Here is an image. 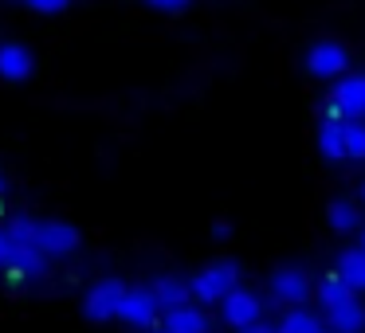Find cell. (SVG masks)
<instances>
[{"label":"cell","instance_id":"cell-9","mask_svg":"<svg viewBox=\"0 0 365 333\" xmlns=\"http://www.w3.org/2000/svg\"><path fill=\"white\" fill-rule=\"evenodd\" d=\"M4 275L12 278V282H24V278H43L48 275V255H40L36 247L28 243H12L9 239V251H4Z\"/></svg>","mask_w":365,"mask_h":333},{"label":"cell","instance_id":"cell-2","mask_svg":"<svg viewBox=\"0 0 365 333\" xmlns=\"http://www.w3.org/2000/svg\"><path fill=\"white\" fill-rule=\"evenodd\" d=\"M189 282H192V298L197 302L220 306V298H228V294L240 286V267L232 259H216V263H208V267H200Z\"/></svg>","mask_w":365,"mask_h":333},{"label":"cell","instance_id":"cell-27","mask_svg":"<svg viewBox=\"0 0 365 333\" xmlns=\"http://www.w3.org/2000/svg\"><path fill=\"white\" fill-rule=\"evenodd\" d=\"M150 333H165V329H161V325H153V329H150Z\"/></svg>","mask_w":365,"mask_h":333},{"label":"cell","instance_id":"cell-14","mask_svg":"<svg viewBox=\"0 0 365 333\" xmlns=\"http://www.w3.org/2000/svg\"><path fill=\"white\" fill-rule=\"evenodd\" d=\"M314 294H318V306H322V314H334V310H341V306H349V302H357L361 294L357 290H349L346 282H341L338 275H322V282L314 286Z\"/></svg>","mask_w":365,"mask_h":333},{"label":"cell","instance_id":"cell-7","mask_svg":"<svg viewBox=\"0 0 365 333\" xmlns=\"http://www.w3.org/2000/svg\"><path fill=\"white\" fill-rule=\"evenodd\" d=\"M307 71L314 75V79H338V75H346L349 67V51L341 48L338 40H318L307 48Z\"/></svg>","mask_w":365,"mask_h":333},{"label":"cell","instance_id":"cell-18","mask_svg":"<svg viewBox=\"0 0 365 333\" xmlns=\"http://www.w3.org/2000/svg\"><path fill=\"white\" fill-rule=\"evenodd\" d=\"M322 325L326 322L310 306H287V314L279 317V333H318Z\"/></svg>","mask_w":365,"mask_h":333},{"label":"cell","instance_id":"cell-17","mask_svg":"<svg viewBox=\"0 0 365 333\" xmlns=\"http://www.w3.org/2000/svg\"><path fill=\"white\" fill-rule=\"evenodd\" d=\"M326 325H330L334 333H365V302H349V306L334 310V314H326Z\"/></svg>","mask_w":365,"mask_h":333},{"label":"cell","instance_id":"cell-11","mask_svg":"<svg viewBox=\"0 0 365 333\" xmlns=\"http://www.w3.org/2000/svg\"><path fill=\"white\" fill-rule=\"evenodd\" d=\"M32 71H36V59L24 43H0V79L24 83Z\"/></svg>","mask_w":365,"mask_h":333},{"label":"cell","instance_id":"cell-8","mask_svg":"<svg viewBox=\"0 0 365 333\" xmlns=\"http://www.w3.org/2000/svg\"><path fill=\"white\" fill-rule=\"evenodd\" d=\"M263 298L255 290H247V286H236V290L228 294V298H220V317L232 325V329H244V325L252 322H263Z\"/></svg>","mask_w":365,"mask_h":333},{"label":"cell","instance_id":"cell-4","mask_svg":"<svg viewBox=\"0 0 365 333\" xmlns=\"http://www.w3.org/2000/svg\"><path fill=\"white\" fill-rule=\"evenodd\" d=\"M122 294H126L122 278H114V275L98 278V282L83 294V317H87V322H110V317H118Z\"/></svg>","mask_w":365,"mask_h":333},{"label":"cell","instance_id":"cell-20","mask_svg":"<svg viewBox=\"0 0 365 333\" xmlns=\"http://www.w3.org/2000/svg\"><path fill=\"white\" fill-rule=\"evenodd\" d=\"M28 9H36V12H63L71 0H24Z\"/></svg>","mask_w":365,"mask_h":333},{"label":"cell","instance_id":"cell-13","mask_svg":"<svg viewBox=\"0 0 365 333\" xmlns=\"http://www.w3.org/2000/svg\"><path fill=\"white\" fill-rule=\"evenodd\" d=\"M334 275H338L349 290L365 294V251L361 247H346V251H338V259H334Z\"/></svg>","mask_w":365,"mask_h":333},{"label":"cell","instance_id":"cell-21","mask_svg":"<svg viewBox=\"0 0 365 333\" xmlns=\"http://www.w3.org/2000/svg\"><path fill=\"white\" fill-rule=\"evenodd\" d=\"M145 4H150V9H158V12H181L189 0H145Z\"/></svg>","mask_w":365,"mask_h":333},{"label":"cell","instance_id":"cell-16","mask_svg":"<svg viewBox=\"0 0 365 333\" xmlns=\"http://www.w3.org/2000/svg\"><path fill=\"white\" fill-rule=\"evenodd\" d=\"M326 220H330V228L338 231V236H354V231H361V208H357L354 200H334V204L326 208Z\"/></svg>","mask_w":365,"mask_h":333},{"label":"cell","instance_id":"cell-24","mask_svg":"<svg viewBox=\"0 0 365 333\" xmlns=\"http://www.w3.org/2000/svg\"><path fill=\"white\" fill-rule=\"evenodd\" d=\"M4 189H9V181H4V173H0V196H4Z\"/></svg>","mask_w":365,"mask_h":333},{"label":"cell","instance_id":"cell-3","mask_svg":"<svg viewBox=\"0 0 365 333\" xmlns=\"http://www.w3.org/2000/svg\"><path fill=\"white\" fill-rule=\"evenodd\" d=\"M326 118H365V75H338L326 98Z\"/></svg>","mask_w":365,"mask_h":333},{"label":"cell","instance_id":"cell-28","mask_svg":"<svg viewBox=\"0 0 365 333\" xmlns=\"http://www.w3.org/2000/svg\"><path fill=\"white\" fill-rule=\"evenodd\" d=\"M318 333H334V329H330V325H322V329H318Z\"/></svg>","mask_w":365,"mask_h":333},{"label":"cell","instance_id":"cell-6","mask_svg":"<svg viewBox=\"0 0 365 333\" xmlns=\"http://www.w3.org/2000/svg\"><path fill=\"white\" fill-rule=\"evenodd\" d=\"M267 294L279 306H302L310 298V275L302 267H275L267 278Z\"/></svg>","mask_w":365,"mask_h":333},{"label":"cell","instance_id":"cell-25","mask_svg":"<svg viewBox=\"0 0 365 333\" xmlns=\"http://www.w3.org/2000/svg\"><path fill=\"white\" fill-rule=\"evenodd\" d=\"M357 200H361V204H365V181H361V189H357Z\"/></svg>","mask_w":365,"mask_h":333},{"label":"cell","instance_id":"cell-15","mask_svg":"<svg viewBox=\"0 0 365 333\" xmlns=\"http://www.w3.org/2000/svg\"><path fill=\"white\" fill-rule=\"evenodd\" d=\"M318 153L326 161H346V137H341V118H322L318 126Z\"/></svg>","mask_w":365,"mask_h":333},{"label":"cell","instance_id":"cell-26","mask_svg":"<svg viewBox=\"0 0 365 333\" xmlns=\"http://www.w3.org/2000/svg\"><path fill=\"white\" fill-rule=\"evenodd\" d=\"M357 236H361V251H365V223H361V231H357Z\"/></svg>","mask_w":365,"mask_h":333},{"label":"cell","instance_id":"cell-10","mask_svg":"<svg viewBox=\"0 0 365 333\" xmlns=\"http://www.w3.org/2000/svg\"><path fill=\"white\" fill-rule=\"evenodd\" d=\"M161 329L165 333H208V314L192 302L173 310H161Z\"/></svg>","mask_w":365,"mask_h":333},{"label":"cell","instance_id":"cell-12","mask_svg":"<svg viewBox=\"0 0 365 333\" xmlns=\"http://www.w3.org/2000/svg\"><path fill=\"white\" fill-rule=\"evenodd\" d=\"M150 290H153V302H158L161 310H173V306L192 302V282H189V278H181V275H161Z\"/></svg>","mask_w":365,"mask_h":333},{"label":"cell","instance_id":"cell-22","mask_svg":"<svg viewBox=\"0 0 365 333\" xmlns=\"http://www.w3.org/2000/svg\"><path fill=\"white\" fill-rule=\"evenodd\" d=\"M236 333H279V325H267V322H252V325H244V329H236Z\"/></svg>","mask_w":365,"mask_h":333},{"label":"cell","instance_id":"cell-19","mask_svg":"<svg viewBox=\"0 0 365 333\" xmlns=\"http://www.w3.org/2000/svg\"><path fill=\"white\" fill-rule=\"evenodd\" d=\"M346 161H365V118H341Z\"/></svg>","mask_w":365,"mask_h":333},{"label":"cell","instance_id":"cell-5","mask_svg":"<svg viewBox=\"0 0 365 333\" xmlns=\"http://www.w3.org/2000/svg\"><path fill=\"white\" fill-rule=\"evenodd\" d=\"M158 317H161V306L153 302L150 286H126L122 306H118V322L130 325V329H153Z\"/></svg>","mask_w":365,"mask_h":333},{"label":"cell","instance_id":"cell-1","mask_svg":"<svg viewBox=\"0 0 365 333\" xmlns=\"http://www.w3.org/2000/svg\"><path fill=\"white\" fill-rule=\"evenodd\" d=\"M4 231H9L12 243H28L40 255H48V259H67V255L79 251V231L63 220H28V216H16Z\"/></svg>","mask_w":365,"mask_h":333},{"label":"cell","instance_id":"cell-23","mask_svg":"<svg viewBox=\"0 0 365 333\" xmlns=\"http://www.w3.org/2000/svg\"><path fill=\"white\" fill-rule=\"evenodd\" d=\"M4 251H9V231L0 228V267H4Z\"/></svg>","mask_w":365,"mask_h":333}]
</instances>
